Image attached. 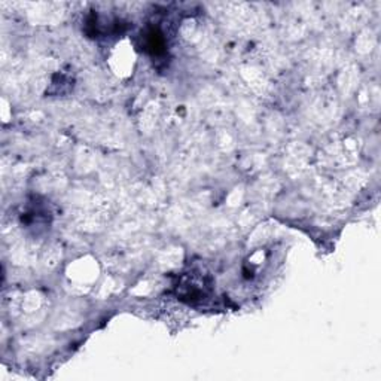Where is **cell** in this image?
Listing matches in <instances>:
<instances>
[{
  "label": "cell",
  "mask_w": 381,
  "mask_h": 381,
  "mask_svg": "<svg viewBox=\"0 0 381 381\" xmlns=\"http://www.w3.org/2000/svg\"><path fill=\"white\" fill-rule=\"evenodd\" d=\"M180 289V295L184 298L182 299H188V301H200L203 299L207 294L209 286H206V280L203 277H198L197 274H190V276H185L182 283L179 285Z\"/></svg>",
  "instance_id": "cell-1"
}]
</instances>
